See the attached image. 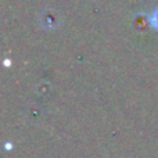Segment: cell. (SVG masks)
Instances as JSON below:
<instances>
[{
	"instance_id": "cell-1",
	"label": "cell",
	"mask_w": 158,
	"mask_h": 158,
	"mask_svg": "<svg viewBox=\"0 0 158 158\" xmlns=\"http://www.w3.org/2000/svg\"><path fill=\"white\" fill-rule=\"evenodd\" d=\"M151 22H153L154 28H156V29H158V10L154 11V14H153V18H151Z\"/></svg>"
}]
</instances>
